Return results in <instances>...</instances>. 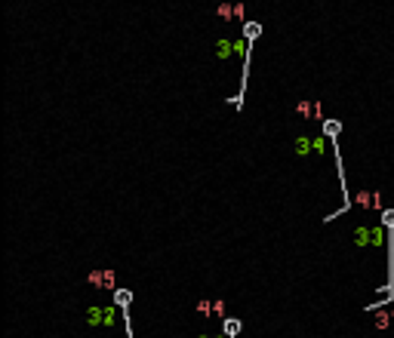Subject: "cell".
<instances>
[{
  "label": "cell",
  "mask_w": 394,
  "mask_h": 338,
  "mask_svg": "<svg viewBox=\"0 0 394 338\" xmlns=\"http://www.w3.org/2000/svg\"><path fill=\"white\" fill-rule=\"evenodd\" d=\"M238 329H241L238 320H225V335H228V338H231V335H238Z\"/></svg>",
  "instance_id": "2"
},
{
  "label": "cell",
  "mask_w": 394,
  "mask_h": 338,
  "mask_svg": "<svg viewBox=\"0 0 394 338\" xmlns=\"http://www.w3.org/2000/svg\"><path fill=\"white\" fill-rule=\"evenodd\" d=\"M114 302L127 311V308H130V302H133V292H130V289H114Z\"/></svg>",
  "instance_id": "1"
},
{
  "label": "cell",
  "mask_w": 394,
  "mask_h": 338,
  "mask_svg": "<svg viewBox=\"0 0 394 338\" xmlns=\"http://www.w3.org/2000/svg\"><path fill=\"white\" fill-rule=\"evenodd\" d=\"M244 34H247V40H256V37H259V25H256V22H250Z\"/></svg>",
  "instance_id": "3"
},
{
  "label": "cell",
  "mask_w": 394,
  "mask_h": 338,
  "mask_svg": "<svg viewBox=\"0 0 394 338\" xmlns=\"http://www.w3.org/2000/svg\"><path fill=\"white\" fill-rule=\"evenodd\" d=\"M324 132H327L330 138H336V132H339V123H336V120H327V129H324Z\"/></svg>",
  "instance_id": "4"
}]
</instances>
